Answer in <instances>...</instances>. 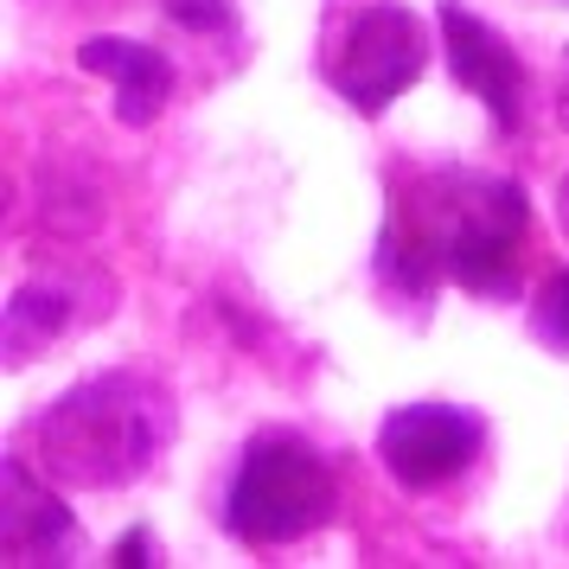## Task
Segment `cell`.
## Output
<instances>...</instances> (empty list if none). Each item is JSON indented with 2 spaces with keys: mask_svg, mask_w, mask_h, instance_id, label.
Listing matches in <instances>:
<instances>
[{
  "mask_svg": "<svg viewBox=\"0 0 569 569\" xmlns=\"http://www.w3.org/2000/svg\"><path fill=\"white\" fill-rule=\"evenodd\" d=\"M71 327V288L64 282H27L7 295V320H0V346L7 365L46 359V346Z\"/></svg>",
  "mask_w": 569,
  "mask_h": 569,
  "instance_id": "obj_9",
  "label": "cell"
},
{
  "mask_svg": "<svg viewBox=\"0 0 569 569\" xmlns=\"http://www.w3.org/2000/svg\"><path fill=\"white\" fill-rule=\"evenodd\" d=\"M436 27H441V58H448L455 83H461L467 97H480V109H487L506 134H518L525 129L531 78H525V58L506 46V32L487 27L480 13H467L461 0H441Z\"/></svg>",
  "mask_w": 569,
  "mask_h": 569,
  "instance_id": "obj_6",
  "label": "cell"
},
{
  "mask_svg": "<svg viewBox=\"0 0 569 569\" xmlns=\"http://www.w3.org/2000/svg\"><path fill=\"white\" fill-rule=\"evenodd\" d=\"M531 333H538L557 359H569V269L550 276V282L531 295Z\"/></svg>",
  "mask_w": 569,
  "mask_h": 569,
  "instance_id": "obj_10",
  "label": "cell"
},
{
  "mask_svg": "<svg viewBox=\"0 0 569 569\" xmlns=\"http://www.w3.org/2000/svg\"><path fill=\"white\" fill-rule=\"evenodd\" d=\"M531 237V199L518 180L492 173H429L422 192H397L371 250V276L397 301L422 308L448 269L480 301H518V262Z\"/></svg>",
  "mask_w": 569,
  "mask_h": 569,
  "instance_id": "obj_1",
  "label": "cell"
},
{
  "mask_svg": "<svg viewBox=\"0 0 569 569\" xmlns=\"http://www.w3.org/2000/svg\"><path fill=\"white\" fill-rule=\"evenodd\" d=\"M339 512V487L327 455L295 429H262L250 436L237 480L224 492V525L237 543H301Z\"/></svg>",
  "mask_w": 569,
  "mask_h": 569,
  "instance_id": "obj_3",
  "label": "cell"
},
{
  "mask_svg": "<svg viewBox=\"0 0 569 569\" xmlns=\"http://www.w3.org/2000/svg\"><path fill=\"white\" fill-rule=\"evenodd\" d=\"M333 97L359 116H385L422 71H429V27L403 0H371L333 32V52H320Z\"/></svg>",
  "mask_w": 569,
  "mask_h": 569,
  "instance_id": "obj_4",
  "label": "cell"
},
{
  "mask_svg": "<svg viewBox=\"0 0 569 569\" xmlns=\"http://www.w3.org/2000/svg\"><path fill=\"white\" fill-rule=\"evenodd\" d=\"M557 116H563V129H569V78H563V109H557Z\"/></svg>",
  "mask_w": 569,
  "mask_h": 569,
  "instance_id": "obj_14",
  "label": "cell"
},
{
  "mask_svg": "<svg viewBox=\"0 0 569 569\" xmlns=\"http://www.w3.org/2000/svg\"><path fill=\"white\" fill-rule=\"evenodd\" d=\"M160 13L186 32H231L237 27V0H160Z\"/></svg>",
  "mask_w": 569,
  "mask_h": 569,
  "instance_id": "obj_11",
  "label": "cell"
},
{
  "mask_svg": "<svg viewBox=\"0 0 569 569\" xmlns=\"http://www.w3.org/2000/svg\"><path fill=\"white\" fill-rule=\"evenodd\" d=\"M557 224H563V237H569V173L557 180Z\"/></svg>",
  "mask_w": 569,
  "mask_h": 569,
  "instance_id": "obj_13",
  "label": "cell"
},
{
  "mask_svg": "<svg viewBox=\"0 0 569 569\" xmlns=\"http://www.w3.org/2000/svg\"><path fill=\"white\" fill-rule=\"evenodd\" d=\"M167 429H173V410L160 385L134 371H103L71 385L32 422V461L46 480L71 492H116L154 467Z\"/></svg>",
  "mask_w": 569,
  "mask_h": 569,
  "instance_id": "obj_2",
  "label": "cell"
},
{
  "mask_svg": "<svg viewBox=\"0 0 569 569\" xmlns=\"http://www.w3.org/2000/svg\"><path fill=\"white\" fill-rule=\"evenodd\" d=\"M58 487V480H52ZM32 473L20 455H7L0 461V557L20 569V563H71L78 557V518H71V506L58 499V492Z\"/></svg>",
  "mask_w": 569,
  "mask_h": 569,
  "instance_id": "obj_7",
  "label": "cell"
},
{
  "mask_svg": "<svg viewBox=\"0 0 569 569\" xmlns=\"http://www.w3.org/2000/svg\"><path fill=\"white\" fill-rule=\"evenodd\" d=\"M480 448H487V422L473 410H461V403H436V397L397 403L378 422V461H385V473L403 492L448 487L455 473H467L480 461Z\"/></svg>",
  "mask_w": 569,
  "mask_h": 569,
  "instance_id": "obj_5",
  "label": "cell"
},
{
  "mask_svg": "<svg viewBox=\"0 0 569 569\" xmlns=\"http://www.w3.org/2000/svg\"><path fill=\"white\" fill-rule=\"evenodd\" d=\"M148 550H154V543H148V531H129V538L116 543V563H129V569L154 563V557H148Z\"/></svg>",
  "mask_w": 569,
  "mask_h": 569,
  "instance_id": "obj_12",
  "label": "cell"
},
{
  "mask_svg": "<svg viewBox=\"0 0 569 569\" xmlns=\"http://www.w3.org/2000/svg\"><path fill=\"white\" fill-rule=\"evenodd\" d=\"M78 64L97 71V78H109V90H116V122L122 129H154V116L173 97V64L154 46H141V39H109V32L103 39H83Z\"/></svg>",
  "mask_w": 569,
  "mask_h": 569,
  "instance_id": "obj_8",
  "label": "cell"
}]
</instances>
